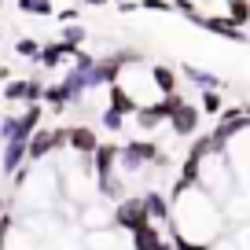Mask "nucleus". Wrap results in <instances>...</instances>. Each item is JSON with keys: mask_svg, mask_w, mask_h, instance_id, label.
Segmentation results:
<instances>
[{"mask_svg": "<svg viewBox=\"0 0 250 250\" xmlns=\"http://www.w3.org/2000/svg\"><path fill=\"white\" fill-rule=\"evenodd\" d=\"M169 235H180L195 247H213V239L225 228V213H221L217 199L195 184L184 191H169Z\"/></svg>", "mask_w": 250, "mask_h": 250, "instance_id": "1", "label": "nucleus"}, {"mask_svg": "<svg viewBox=\"0 0 250 250\" xmlns=\"http://www.w3.org/2000/svg\"><path fill=\"white\" fill-rule=\"evenodd\" d=\"M147 210H144V203H140V195H125V199H118L114 203V210H110V228H118V232H136V228H144L147 225Z\"/></svg>", "mask_w": 250, "mask_h": 250, "instance_id": "2", "label": "nucleus"}, {"mask_svg": "<svg viewBox=\"0 0 250 250\" xmlns=\"http://www.w3.org/2000/svg\"><path fill=\"white\" fill-rule=\"evenodd\" d=\"M0 96H4L8 103H22V107H30V103L44 100V81H37V78H11L8 85L0 88Z\"/></svg>", "mask_w": 250, "mask_h": 250, "instance_id": "3", "label": "nucleus"}, {"mask_svg": "<svg viewBox=\"0 0 250 250\" xmlns=\"http://www.w3.org/2000/svg\"><path fill=\"white\" fill-rule=\"evenodd\" d=\"M199 122H203V110H199V103H188V100H184V103H180V107L169 114V122H166V125H169V133H173V136L188 140V136H195V133H199Z\"/></svg>", "mask_w": 250, "mask_h": 250, "instance_id": "4", "label": "nucleus"}, {"mask_svg": "<svg viewBox=\"0 0 250 250\" xmlns=\"http://www.w3.org/2000/svg\"><path fill=\"white\" fill-rule=\"evenodd\" d=\"M96 147H100V136H96L92 125H70L66 129V151L78 158H92Z\"/></svg>", "mask_w": 250, "mask_h": 250, "instance_id": "5", "label": "nucleus"}, {"mask_svg": "<svg viewBox=\"0 0 250 250\" xmlns=\"http://www.w3.org/2000/svg\"><path fill=\"white\" fill-rule=\"evenodd\" d=\"M26 144L30 140L15 136V140H8L4 147H0V173H4V177H15V173L26 166Z\"/></svg>", "mask_w": 250, "mask_h": 250, "instance_id": "6", "label": "nucleus"}, {"mask_svg": "<svg viewBox=\"0 0 250 250\" xmlns=\"http://www.w3.org/2000/svg\"><path fill=\"white\" fill-rule=\"evenodd\" d=\"M78 52H81V48H70V44H62V41H52V44H41L37 62L44 66V70H59L62 62H74Z\"/></svg>", "mask_w": 250, "mask_h": 250, "instance_id": "7", "label": "nucleus"}, {"mask_svg": "<svg viewBox=\"0 0 250 250\" xmlns=\"http://www.w3.org/2000/svg\"><path fill=\"white\" fill-rule=\"evenodd\" d=\"M144 210H147V217L155 221V225H169V195H162V191H144L140 195Z\"/></svg>", "mask_w": 250, "mask_h": 250, "instance_id": "8", "label": "nucleus"}, {"mask_svg": "<svg viewBox=\"0 0 250 250\" xmlns=\"http://www.w3.org/2000/svg\"><path fill=\"white\" fill-rule=\"evenodd\" d=\"M162 225H155V221H147L144 228H136V232H129V247L133 250H158V243H162Z\"/></svg>", "mask_w": 250, "mask_h": 250, "instance_id": "9", "label": "nucleus"}, {"mask_svg": "<svg viewBox=\"0 0 250 250\" xmlns=\"http://www.w3.org/2000/svg\"><path fill=\"white\" fill-rule=\"evenodd\" d=\"M184 74L188 81H191V85L199 88V92H221V85H225V81L217 78V74H210V70H203V66H195V62H184Z\"/></svg>", "mask_w": 250, "mask_h": 250, "instance_id": "10", "label": "nucleus"}, {"mask_svg": "<svg viewBox=\"0 0 250 250\" xmlns=\"http://www.w3.org/2000/svg\"><path fill=\"white\" fill-rule=\"evenodd\" d=\"M203 30L217 33V37H228V41H247V30H239L228 15H210V19H203Z\"/></svg>", "mask_w": 250, "mask_h": 250, "instance_id": "11", "label": "nucleus"}, {"mask_svg": "<svg viewBox=\"0 0 250 250\" xmlns=\"http://www.w3.org/2000/svg\"><path fill=\"white\" fill-rule=\"evenodd\" d=\"M133 125L140 129V133H155L158 125H166V114H162V107L158 103H151V107H140L133 114Z\"/></svg>", "mask_w": 250, "mask_h": 250, "instance_id": "12", "label": "nucleus"}, {"mask_svg": "<svg viewBox=\"0 0 250 250\" xmlns=\"http://www.w3.org/2000/svg\"><path fill=\"white\" fill-rule=\"evenodd\" d=\"M151 78H155L158 96H173V92H177V70H173V66L155 62V66H151Z\"/></svg>", "mask_w": 250, "mask_h": 250, "instance_id": "13", "label": "nucleus"}, {"mask_svg": "<svg viewBox=\"0 0 250 250\" xmlns=\"http://www.w3.org/2000/svg\"><path fill=\"white\" fill-rule=\"evenodd\" d=\"M85 37H88L85 22H62V30H59V37H55V41H62V44H70V48H81V44H85Z\"/></svg>", "mask_w": 250, "mask_h": 250, "instance_id": "14", "label": "nucleus"}, {"mask_svg": "<svg viewBox=\"0 0 250 250\" xmlns=\"http://www.w3.org/2000/svg\"><path fill=\"white\" fill-rule=\"evenodd\" d=\"M100 125L107 129V133H122L125 129V110H118V107H110V103H103V110H100Z\"/></svg>", "mask_w": 250, "mask_h": 250, "instance_id": "15", "label": "nucleus"}, {"mask_svg": "<svg viewBox=\"0 0 250 250\" xmlns=\"http://www.w3.org/2000/svg\"><path fill=\"white\" fill-rule=\"evenodd\" d=\"M225 15L232 19L239 30H243V26H250V0H228V4H225Z\"/></svg>", "mask_w": 250, "mask_h": 250, "instance_id": "16", "label": "nucleus"}, {"mask_svg": "<svg viewBox=\"0 0 250 250\" xmlns=\"http://www.w3.org/2000/svg\"><path fill=\"white\" fill-rule=\"evenodd\" d=\"M199 110L210 118H221L225 114V96L221 92H199Z\"/></svg>", "mask_w": 250, "mask_h": 250, "instance_id": "17", "label": "nucleus"}, {"mask_svg": "<svg viewBox=\"0 0 250 250\" xmlns=\"http://www.w3.org/2000/svg\"><path fill=\"white\" fill-rule=\"evenodd\" d=\"M22 15H55V0H19Z\"/></svg>", "mask_w": 250, "mask_h": 250, "instance_id": "18", "label": "nucleus"}, {"mask_svg": "<svg viewBox=\"0 0 250 250\" xmlns=\"http://www.w3.org/2000/svg\"><path fill=\"white\" fill-rule=\"evenodd\" d=\"M15 55H22V59H33V62H37V55H41V41H33V37H19V41H15Z\"/></svg>", "mask_w": 250, "mask_h": 250, "instance_id": "19", "label": "nucleus"}, {"mask_svg": "<svg viewBox=\"0 0 250 250\" xmlns=\"http://www.w3.org/2000/svg\"><path fill=\"white\" fill-rule=\"evenodd\" d=\"M140 11H177L173 0H140Z\"/></svg>", "mask_w": 250, "mask_h": 250, "instance_id": "20", "label": "nucleus"}, {"mask_svg": "<svg viewBox=\"0 0 250 250\" xmlns=\"http://www.w3.org/2000/svg\"><path fill=\"white\" fill-rule=\"evenodd\" d=\"M55 19H59V22H78V11H74V8H62V11H55Z\"/></svg>", "mask_w": 250, "mask_h": 250, "instance_id": "21", "label": "nucleus"}, {"mask_svg": "<svg viewBox=\"0 0 250 250\" xmlns=\"http://www.w3.org/2000/svg\"><path fill=\"white\" fill-rule=\"evenodd\" d=\"M0 81H11V66L8 62H0Z\"/></svg>", "mask_w": 250, "mask_h": 250, "instance_id": "22", "label": "nucleus"}, {"mask_svg": "<svg viewBox=\"0 0 250 250\" xmlns=\"http://www.w3.org/2000/svg\"><path fill=\"white\" fill-rule=\"evenodd\" d=\"M81 4H88V8H103V4H110V0H81Z\"/></svg>", "mask_w": 250, "mask_h": 250, "instance_id": "23", "label": "nucleus"}, {"mask_svg": "<svg viewBox=\"0 0 250 250\" xmlns=\"http://www.w3.org/2000/svg\"><path fill=\"white\" fill-rule=\"evenodd\" d=\"M158 250H173V239H162V243H158Z\"/></svg>", "mask_w": 250, "mask_h": 250, "instance_id": "24", "label": "nucleus"}, {"mask_svg": "<svg viewBox=\"0 0 250 250\" xmlns=\"http://www.w3.org/2000/svg\"><path fill=\"white\" fill-rule=\"evenodd\" d=\"M110 4H122V0H110Z\"/></svg>", "mask_w": 250, "mask_h": 250, "instance_id": "25", "label": "nucleus"}, {"mask_svg": "<svg viewBox=\"0 0 250 250\" xmlns=\"http://www.w3.org/2000/svg\"><path fill=\"white\" fill-rule=\"evenodd\" d=\"M0 8H4V0H0Z\"/></svg>", "mask_w": 250, "mask_h": 250, "instance_id": "26", "label": "nucleus"}]
</instances>
